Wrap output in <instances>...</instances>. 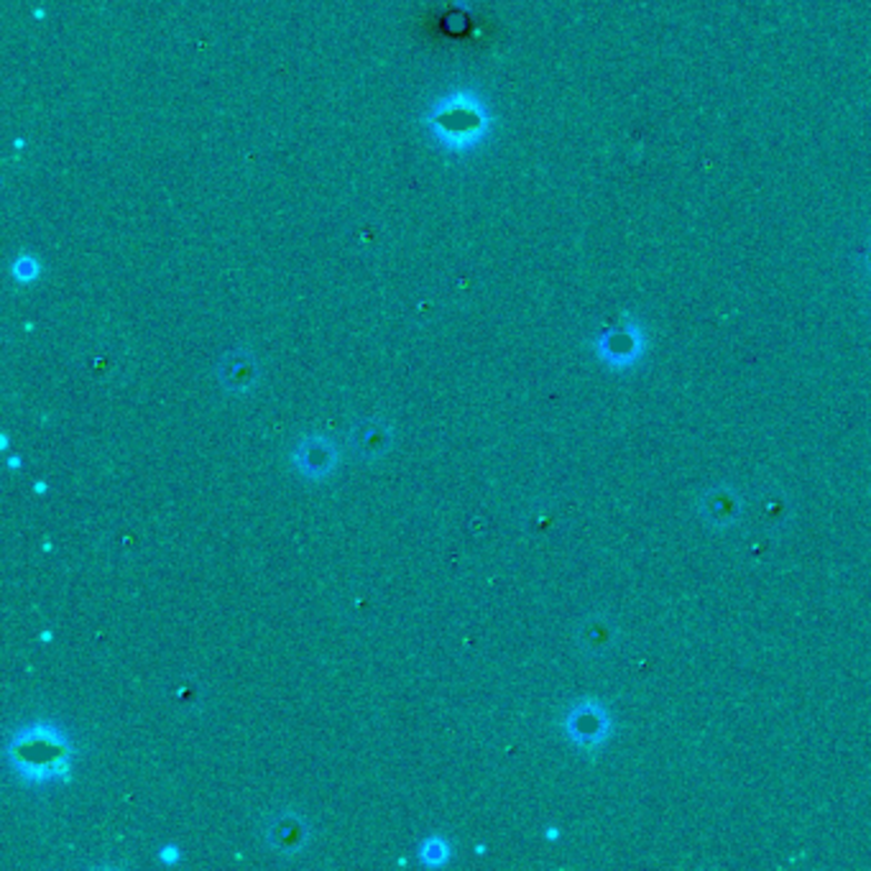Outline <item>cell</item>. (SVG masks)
<instances>
[{
	"instance_id": "cell-2",
	"label": "cell",
	"mask_w": 871,
	"mask_h": 871,
	"mask_svg": "<svg viewBox=\"0 0 871 871\" xmlns=\"http://www.w3.org/2000/svg\"><path fill=\"white\" fill-rule=\"evenodd\" d=\"M424 128L430 139L452 153L481 147L491 131V113L471 90H458L427 110Z\"/></svg>"
},
{
	"instance_id": "cell-4",
	"label": "cell",
	"mask_w": 871,
	"mask_h": 871,
	"mask_svg": "<svg viewBox=\"0 0 871 871\" xmlns=\"http://www.w3.org/2000/svg\"><path fill=\"white\" fill-rule=\"evenodd\" d=\"M611 715L605 711V705L595 698H583L575 705H570V711L562 719V731H565L568 741L580 751L601 749L611 737Z\"/></svg>"
},
{
	"instance_id": "cell-9",
	"label": "cell",
	"mask_w": 871,
	"mask_h": 871,
	"mask_svg": "<svg viewBox=\"0 0 871 871\" xmlns=\"http://www.w3.org/2000/svg\"><path fill=\"white\" fill-rule=\"evenodd\" d=\"M420 859L424 867H442L450 859V847L440 835H430L420 847Z\"/></svg>"
},
{
	"instance_id": "cell-7",
	"label": "cell",
	"mask_w": 871,
	"mask_h": 871,
	"mask_svg": "<svg viewBox=\"0 0 871 871\" xmlns=\"http://www.w3.org/2000/svg\"><path fill=\"white\" fill-rule=\"evenodd\" d=\"M216 376L228 394H251L261 383V363L251 350L236 348L220 358Z\"/></svg>"
},
{
	"instance_id": "cell-1",
	"label": "cell",
	"mask_w": 871,
	"mask_h": 871,
	"mask_svg": "<svg viewBox=\"0 0 871 871\" xmlns=\"http://www.w3.org/2000/svg\"><path fill=\"white\" fill-rule=\"evenodd\" d=\"M6 762L29 788L70 782L77 762L72 733L59 721L31 719L8 733Z\"/></svg>"
},
{
	"instance_id": "cell-6",
	"label": "cell",
	"mask_w": 871,
	"mask_h": 871,
	"mask_svg": "<svg viewBox=\"0 0 871 871\" xmlns=\"http://www.w3.org/2000/svg\"><path fill=\"white\" fill-rule=\"evenodd\" d=\"M292 468L302 481L320 483L340 468V448L328 434L310 432L292 448Z\"/></svg>"
},
{
	"instance_id": "cell-5",
	"label": "cell",
	"mask_w": 871,
	"mask_h": 871,
	"mask_svg": "<svg viewBox=\"0 0 871 871\" xmlns=\"http://www.w3.org/2000/svg\"><path fill=\"white\" fill-rule=\"evenodd\" d=\"M350 455L361 463H379L397 445V427L387 417H361L346 432Z\"/></svg>"
},
{
	"instance_id": "cell-3",
	"label": "cell",
	"mask_w": 871,
	"mask_h": 871,
	"mask_svg": "<svg viewBox=\"0 0 871 871\" xmlns=\"http://www.w3.org/2000/svg\"><path fill=\"white\" fill-rule=\"evenodd\" d=\"M312 821L307 818L302 810L294 805H281L271 808L269 813H263L259 835L271 853L277 857L292 859L299 857L310 849L312 843Z\"/></svg>"
},
{
	"instance_id": "cell-8",
	"label": "cell",
	"mask_w": 871,
	"mask_h": 871,
	"mask_svg": "<svg viewBox=\"0 0 871 871\" xmlns=\"http://www.w3.org/2000/svg\"><path fill=\"white\" fill-rule=\"evenodd\" d=\"M595 350L605 366L629 369V366L639 361V356H642L644 350L642 332H639L634 324H629V328H613L605 332V336H601V340L595 343Z\"/></svg>"
}]
</instances>
